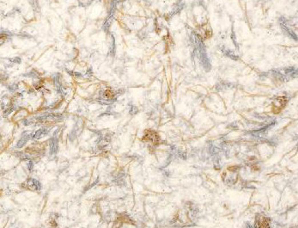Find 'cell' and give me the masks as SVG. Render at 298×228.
<instances>
[{"instance_id":"cell-1","label":"cell","mask_w":298,"mask_h":228,"mask_svg":"<svg viewBox=\"0 0 298 228\" xmlns=\"http://www.w3.org/2000/svg\"><path fill=\"white\" fill-rule=\"evenodd\" d=\"M50 147H51V150H50L51 154H54L57 152V151H58V138L56 135L52 138Z\"/></svg>"},{"instance_id":"cell-2","label":"cell","mask_w":298,"mask_h":228,"mask_svg":"<svg viewBox=\"0 0 298 228\" xmlns=\"http://www.w3.org/2000/svg\"><path fill=\"white\" fill-rule=\"evenodd\" d=\"M28 183H29V187H32L33 189L38 190V189H41V185L40 182L37 181V180H35V179H33V178H32V179H29Z\"/></svg>"},{"instance_id":"cell-3","label":"cell","mask_w":298,"mask_h":228,"mask_svg":"<svg viewBox=\"0 0 298 228\" xmlns=\"http://www.w3.org/2000/svg\"><path fill=\"white\" fill-rule=\"evenodd\" d=\"M46 134H47V130L45 128H41V129L37 130L33 137H34V139H40V138L45 136Z\"/></svg>"},{"instance_id":"cell-4","label":"cell","mask_w":298,"mask_h":228,"mask_svg":"<svg viewBox=\"0 0 298 228\" xmlns=\"http://www.w3.org/2000/svg\"><path fill=\"white\" fill-rule=\"evenodd\" d=\"M258 224L257 225L259 226V227H265V226H267L269 225V219H265V218H260L258 221Z\"/></svg>"},{"instance_id":"cell-5","label":"cell","mask_w":298,"mask_h":228,"mask_svg":"<svg viewBox=\"0 0 298 228\" xmlns=\"http://www.w3.org/2000/svg\"><path fill=\"white\" fill-rule=\"evenodd\" d=\"M29 135H25V136H23L22 137V139L18 141V143H17V147H22V146H23L25 144H26V142L28 141V140H29Z\"/></svg>"},{"instance_id":"cell-6","label":"cell","mask_w":298,"mask_h":228,"mask_svg":"<svg viewBox=\"0 0 298 228\" xmlns=\"http://www.w3.org/2000/svg\"><path fill=\"white\" fill-rule=\"evenodd\" d=\"M29 170H32V169H33V163L32 162L29 163Z\"/></svg>"}]
</instances>
